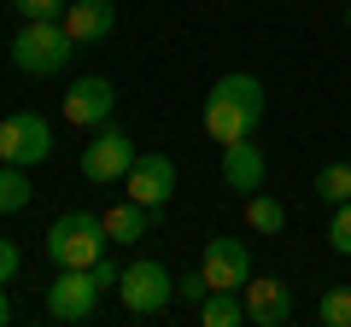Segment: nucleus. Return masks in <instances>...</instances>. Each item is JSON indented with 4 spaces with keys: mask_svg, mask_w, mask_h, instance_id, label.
I'll return each mask as SVG.
<instances>
[{
    "mask_svg": "<svg viewBox=\"0 0 351 327\" xmlns=\"http://www.w3.org/2000/svg\"><path fill=\"white\" fill-rule=\"evenodd\" d=\"M258 123H263V82L252 70L217 76L211 94H205V105H199V129L217 140V146H228V140L258 135Z\"/></svg>",
    "mask_w": 351,
    "mask_h": 327,
    "instance_id": "obj_1",
    "label": "nucleus"
},
{
    "mask_svg": "<svg viewBox=\"0 0 351 327\" xmlns=\"http://www.w3.org/2000/svg\"><path fill=\"white\" fill-rule=\"evenodd\" d=\"M71 59H76V41L64 29V18H29L12 36V64L24 76H59Z\"/></svg>",
    "mask_w": 351,
    "mask_h": 327,
    "instance_id": "obj_2",
    "label": "nucleus"
},
{
    "mask_svg": "<svg viewBox=\"0 0 351 327\" xmlns=\"http://www.w3.org/2000/svg\"><path fill=\"white\" fill-rule=\"evenodd\" d=\"M106 222L94 211H64V216H53V228H47V257H53V269H94L106 257Z\"/></svg>",
    "mask_w": 351,
    "mask_h": 327,
    "instance_id": "obj_3",
    "label": "nucleus"
},
{
    "mask_svg": "<svg viewBox=\"0 0 351 327\" xmlns=\"http://www.w3.org/2000/svg\"><path fill=\"white\" fill-rule=\"evenodd\" d=\"M135 158H141L135 140H129L123 129L100 123L94 135H88V146H82V158H76V170H82V181H94V187H112V181H123L129 170H135Z\"/></svg>",
    "mask_w": 351,
    "mask_h": 327,
    "instance_id": "obj_4",
    "label": "nucleus"
},
{
    "mask_svg": "<svg viewBox=\"0 0 351 327\" xmlns=\"http://www.w3.org/2000/svg\"><path fill=\"white\" fill-rule=\"evenodd\" d=\"M117 298H123L129 315H164L176 304V275L158 263V257H135V263H123Z\"/></svg>",
    "mask_w": 351,
    "mask_h": 327,
    "instance_id": "obj_5",
    "label": "nucleus"
},
{
    "mask_svg": "<svg viewBox=\"0 0 351 327\" xmlns=\"http://www.w3.org/2000/svg\"><path fill=\"white\" fill-rule=\"evenodd\" d=\"M199 275H205V287H211V292H246V280H252V246H246V239H234V234L205 239Z\"/></svg>",
    "mask_w": 351,
    "mask_h": 327,
    "instance_id": "obj_6",
    "label": "nucleus"
},
{
    "mask_svg": "<svg viewBox=\"0 0 351 327\" xmlns=\"http://www.w3.org/2000/svg\"><path fill=\"white\" fill-rule=\"evenodd\" d=\"M47 152H53V123L41 112H12L6 123H0V164H24V170H36Z\"/></svg>",
    "mask_w": 351,
    "mask_h": 327,
    "instance_id": "obj_7",
    "label": "nucleus"
},
{
    "mask_svg": "<svg viewBox=\"0 0 351 327\" xmlns=\"http://www.w3.org/2000/svg\"><path fill=\"white\" fill-rule=\"evenodd\" d=\"M112 112H117L112 76H76L71 88H64V100H59V117H64V123H76V129L112 123Z\"/></svg>",
    "mask_w": 351,
    "mask_h": 327,
    "instance_id": "obj_8",
    "label": "nucleus"
},
{
    "mask_svg": "<svg viewBox=\"0 0 351 327\" xmlns=\"http://www.w3.org/2000/svg\"><path fill=\"white\" fill-rule=\"evenodd\" d=\"M100 310V280L94 269H59L47 287V315L53 322H94Z\"/></svg>",
    "mask_w": 351,
    "mask_h": 327,
    "instance_id": "obj_9",
    "label": "nucleus"
},
{
    "mask_svg": "<svg viewBox=\"0 0 351 327\" xmlns=\"http://www.w3.org/2000/svg\"><path fill=\"white\" fill-rule=\"evenodd\" d=\"M123 193L129 199H141L147 211H164L176 193V158H164V152H141L135 170L123 176Z\"/></svg>",
    "mask_w": 351,
    "mask_h": 327,
    "instance_id": "obj_10",
    "label": "nucleus"
},
{
    "mask_svg": "<svg viewBox=\"0 0 351 327\" xmlns=\"http://www.w3.org/2000/svg\"><path fill=\"white\" fill-rule=\"evenodd\" d=\"M240 298H246V322H258V327H287L293 322V287L276 275H252Z\"/></svg>",
    "mask_w": 351,
    "mask_h": 327,
    "instance_id": "obj_11",
    "label": "nucleus"
},
{
    "mask_svg": "<svg viewBox=\"0 0 351 327\" xmlns=\"http://www.w3.org/2000/svg\"><path fill=\"white\" fill-rule=\"evenodd\" d=\"M263 176H269V158H263V146H252V135L223 146V187H228V193L252 199V193L263 187Z\"/></svg>",
    "mask_w": 351,
    "mask_h": 327,
    "instance_id": "obj_12",
    "label": "nucleus"
},
{
    "mask_svg": "<svg viewBox=\"0 0 351 327\" xmlns=\"http://www.w3.org/2000/svg\"><path fill=\"white\" fill-rule=\"evenodd\" d=\"M64 29H71L76 47H94V41H106L117 29V6L112 0H71L64 6Z\"/></svg>",
    "mask_w": 351,
    "mask_h": 327,
    "instance_id": "obj_13",
    "label": "nucleus"
},
{
    "mask_svg": "<svg viewBox=\"0 0 351 327\" xmlns=\"http://www.w3.org/2000/svg\"><path fill=\"white\" fill-rule=\"evenodd\" d=\"M100 222H106V239H112V246H141V239H147V228L158 222V211H147L141 199H129V193H123L117 205H106Z\"/></svg>",
    "mask_w": 351,
    "mask_h": 327,
    "instance_id": "obj_14",
    "label": "nucleus"
},
{
    "mask_svg": "<svg viewBox=\"0 0 351 327\" xmlns=\"http://www.w3.org/2000/svg\"><path fill=\"white\" fill-rule=\"evenodd\" d=\"M240 322H246V298L240 292H205L199 327H240Z\"/></svg>",
    "mask_w": 351,
    "mask_h": 327,
    "instance_id": "obj_15",
    "label": "nucleus"
},
{
    "mask_svg": "<svg viewBox=\"0 0 351 327\" xmlns=\"http://www.w3.org/2000/svg\"><path fill=\"white\" fill-rule=\"evenodd\" d=\"M29 199H36V187H29V170L24 164H0V211H29Z\"/></svg>",
    "mask_w": 351,
    "mask_h": 327,
    "instance_id": "obj_16",
    "label": "nucleus"
},
{
    "mask_svg": "<svg viewBox=\"0 0 351 327\" xmlns=\"http://www.w3.org/2000/svg\"><path fill=\"white\" fill-rule=\"evenodd\" d=\"M246 228L252 234H281V228H287V211H281V199H269V193H252L246 199Z\"/></svg>",
    "mask_w": 351,
    "mask_h": 327,
    "instance_id": "obj_17",
    "label": "nucleus"
},
{
    "mask_svg": "<svg viewBox=\"0 0 351 327\" xmlns=\"http://www.w3.org/2000/svg\"><path fill=\"white\" fill-rule=\"evenodd\" d=\"M311 187H316V199H322V205H346L351 199V164H322Z\"/></svg>",
    "mask_w": 351,
    "mask_h": 327,
    "instance_id": "obj_18",
    "label": "nucleus"
},
{
    "mask_svg": "<svg viewBox=\"0 0 351 327\" xmlns=\"http://www.w3.org/2000/svg\"><path fill=\"white\" fill-rule=\"evenodd\" d=\"M316 322L322 327H351V287H328L316 304Z\"/></svg>",
    "mask_w": 351,
    "mask_h": 327,
    "instance_id": "obj_19",
    "label": "nucleus"
},
{
    "mask_svg": "<svg viewBox=\"0 0 351 327\" xmlns=\"http://www.w3.org/2000/svg\"><path fill=\"white\" fill-rule=\"evenodd\" d=\"M328 246H334L339 257H351V199L334 205V222H328Z\"/></svg>",
    "mask_w": 351,
    "mask_h": 327,
    "instance_id": "obj_20",
    "label": "nucleus"
},
{
    "mask_svg": "<svg viewBox=\"0 0 351 327\" xmlns=\"http://www.w3.org/2000/svg\"><path fill=\"white\" fill-rule=\"evenodd\" d=\"M64 6H71V0H12V12L24 18V24L29 18H64Z\"/></svg>",
    "mask_w": 351,
    "mask_h": 327,
    "instance_id": "obj_21",
    "label": "nucleus"
},
{
    "mask_svg": "<svg viewBox=\"0 0 351 327\" xmlns=\"http://www.w3.org/2000/svg\"><path fill=\"white\" fill-rule=\"evenodd\" d=\"M205 292H211V287H205V275H199V269H193V275H182V280H176V298H182V304H193V310H199V304H205Z\"/></svg>",
    "mask_w": 351,
    "mask_h": 327,
    "instance_id": "obj_22",
    "label": "nucleus"
},
{
    "mask_svg": "<svg viewBox=\"0 0 351 327\" xmlns=\"http://www.w3.org/2000/svg\"><path fill=\"white\" fill-rule=\"evenodd\" d=\"M18 269H24V252H18L12 239H0V280L12 287V275H18Z\"/></svg>",
    "mask_w": 351,
    "mask_h": 327,
    "instance_id": "obj_23",
    "label": "nucleus"
},
{
    "mask_svg": "<svg viewBox=\"0 0 351 327\" xmlns=\"http://www.w3.org/2000/svg\"><path fill=\"white\" fill-rule=\"evenodd\" d=\"M94 280H100V292H117V280H123V263L100 257V263H94Z\"/></svg>",
    "mask_w": 351,
    "mask_h": 327,
    "instance_id": "obj_24",
    "label": "nucleus"
},
{
    "mask_svg": "<svg viewBox=\"0 0 351 327\" xmlns=\"http://www.w3.org/2000/svg\"><path fill=\"white\" fill-rule=\"evenodd\" d=\"M12 322V298H6V280H0V327Z\"/></svg>",
    "mask_w": 351,
    "mask_h": 327,
    "instance_id": "obj_25",
    "label": "nucleus"
},
{
    "mask_svg": "<svg viewBox=\"0 0 351 327\" xmlns=\"http://www.w3.org/2000/svg\"><path fill=\"white\" fill-rule=\"evenodd\" d=\"M346 29H351V0H346Z\"/></svg>",
    "mask_w": 351,
    "mask_h": 327,
    "instance_id": "obj_26",
    "label": "nucleus"
}]
</instances>
